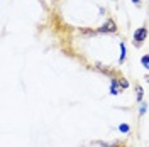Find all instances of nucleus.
<instances>
[{"instance_id":"12","label":"nucleus","mask_w":149,"mask_h":147,"mask_svg":"<svg viewBox=\"0 0 149 147\" xmlns=\"http://www.w3.org/2000/svg\"><path fill=\"white\" fill-rule=\"evenodd\" d=\"M113 2H115V0H113Z\"/></svg>"},{"instance_id":"2","label":"nucleus","mask_w":149,"mask_h":147,"mask_svg":"<svg viewBox=\"0 0 149 147\" xmlns=\"http://www.w3.org/2000/svg\"><path fill=\"white\" fill-rule=\"evenodd\" d=\"M146 39H148V27H139V29L134 31V39H132V41H134V44L137 47H139Z\"/></svg>"},{"instance_id":"3","label":"nucleus","mask_w":149,"mask_h":147,"mask_svg":"<svg viewBox=\"0 0 149 147\" xmlns=\"http://www.w3.org/2000/svg\"><path fill=\"white\" fill-rule=\"evenodd\" d=\"M120 92H122V86H120V81H119V78L112 76V86H110V93H112V95H119Z\"/></svg>"},{"instance_id":"10","label":"nucleus","mask_w":149,"mask_h":147,"mask_svg":"<svg viewBox=\"0 0 149 147\" xmlns=\"http://www.w3.org/2000/svg\"><path fill=\"white\" fill-rule=\"evenodd\" d=\"M139 2L141 0H132V3H136V5H139Z\"/></svg>"},{"instance_id":"6","label":"nucleus","mask_w":149,"mask_h":147,"mask_svg":"<svg viewBox=\"0 0 149 147\" xmlns=\"http://www.w3.org/2000/svg\"><path fill=\"white\" fill-rule=\"evenodd\" d=\"M124 59H125V44L124 42H120V63H124Z\"/></svg>"},{"instance_id":"5","label":"nucleus","mask_w":149,"mask_h":147,"mask_svg":"<svg viewBox=\"0 0 149 147\" xmlns=\"http://www.w3.org/2000/svg\"><path fill=\"white\" fill-rule=\"evenodd\" d=\"M141 63H142V66H144L146 69H149V54L142 56V58H141Z\"/></svg>"},{"instance_id":"9","label":"nucleus","mask_w":149,"mask_h":147,"mask_svg":"<svg viewBox=\"0 0 149 147\" xmlns=\"http://www.w3.org/2000/svg\"><path fill=\"white\" fill-rule=\"evenodd\" d=\"M120 86H122V90H125V88H129V83L125 80H120Z\"/></svg>"},{"instance_id":"11","label":"nucleus","mask_w":149,"mask_h":147,"mask_svg":"<svg viewBox=\"0 0 149 147\" xmlns=\"http://www.w3.org/2000/svg\"><path fill=\"white\" fill-rule=\"evenodd\" d=\"M146 80H148V81H149V76H146Z\"/></svg>"},{"instance_id":"8","label":"nucleus","mask_w":149,"mask_h":147,"mask_svg":"<svg viewBox=\"0 0 149 147\" xmlns=\"http://www.w3.org/2000/svg\"><path fill=\"white\" fill-rule=\"evenodd\" d=\"M146 108H148V103H141V108H139V115L141 117L146 113Z\"/></svg>"},{"instance_id":"1","label":"nucleus","mask_w":149,"mask_h":147,"mask_svg":"<svg viewBox=\"0 0 149 147\" xmlns=\"http://www.w3.org/2000/svg\"><path fill=\"white\" fill-rule=\"evenodd\" d=\"M97 32H100V34H113V32H117V24H115V20H113V19H107V22L103 24L102 27L97 29Z\"/></svg>"},{"instance_id":"7","label":"nucleus","mask_w":149,"mask_h":147,"mask_svg":"<svg viewBox=\"0 0 149 147\" xmlns=\"http://www.w3.org/2000/svg\"><path fill=\"white\" fill-rule=\"evenodd\" d=\"M119 130H120V132H124V134H127V132L130 130V127L127 125V123H120V125H119Z\"/></svg>"},{"instance_id":"4","label":"nucleus","mask_w":149,"mask_h":147,"mask_svg":"<svg viewBox=\"0 0 149 147\" xmlns=\"http://www.w3.org/2000/svg\"><path fill=\"white\" fill-rule=\"evenodd\" d=\"M136 93H137V101H142V96H144V92H142V86H136Z\"/></svg>"}]
</instances>
